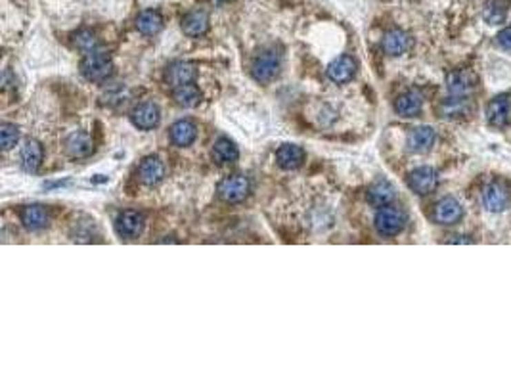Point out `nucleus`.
<instances>
[{
  "label": "nucleus",
  "mask_w": 511,
  "mask_h": 383,
  "mask_svg": "<svg viewBox=\"0 0 511 383\" xmlns=\"http://www.w3.org/2000/svg\"><path fill=\"white\" fill-rule=\"evenodd\" d=\"M17 140H19V128H17L16 125H12V123H2V127H0V142H2V150H4V152L12 150V148L17 144Z\"/></svg>",
  "instance_id": "c756f323"
},
{
  "label": "nucleus",
  "mask_w": 511,
  "mask_h": 383,
  "mask_svg": "<svg viewBox=\"0 0 511 383\" xmlns=\"http://www.w3.org/2000/svg\"><path fill=\"white\" fill-rule=\"evenodd\" d=\"M137 29L146 37H154L163 29V17L157 10H144L137 17Z\"/></svg>",
  "instance_id": "4be33fe9"
},
{
  "label": "nucleus",
  "mask_w": 511,
  "mask_h": 383,
  "mask_svg": "<svg viewBox=\"0 0 511 383\" xmlns=\"http://www.w3.org/2000/svg\"><path fill=\"white\" fill-rule=\"evenodd\" d=\"M408 186L419 196H427L439 186V173L433 167H418L408 175Z\"/></svg>",
  "instance_id": "39448f33"
},
{
  "label": "nucleus",
  "mask_w": 511,
  "mask_h": 383,
  "mask_svg": "<svg viewBox=\"0 0 511 383\" xmlns=\"http://www.w3.org/2000/svg\"><path fill=\"white\" fill-rule=\"evenodd\" d=\"M140 180L144 182L146 186H155L159 184L165 177V167L159 157H146L144 161L140 163Z\"/></svg>",
  "instance_id": "6ab92c4d"
},
{
  "label": "nucleus",
  "mask_w": 511,
  "mask_h": 383,
  "mask_svg": "<svg viewBox=\"0 0 511 383\" xmlns=\"http://www.w3.org/2000/svg\"><path fill=\"white\" fill-rule=\"evenodd\" d=\"M197 137V127L190 119H180L170 127V140L172 144L179 148H186V146L194 144Z\"/></svg>",
  "instance_id": "a211bd4d"
},
{
  "label": "nucleus",
  "mask_w": 511,
  "mask_h": 383,
  "mask_svg": "<svg viewBox=\"0 0 511 383\" xmlns=\"http://www.w3.org/2000/svg\"><path fill=\"white\" fill-rule=\"evenodd\" d=\"M421 108H423V96L418 90H408L399 96V100L394 102V110L402 117H414L421 111Z\"/></svg>",
  "instance_id": "aec40b11"
},
{
  "label": "nucleus",
  "mask_w": 511,
  "mask_h": 383,
  "mask_svg": "<svg viewBox=\"0 0 511 383\" xmlns=\"http://www.w3.org/2000/svg\"><path fill=\"white\" fill-rule=\"evenodd\" d=\"M281 68V56L278 52L270 48V50H264L263 54H259L251 66V75L259 83H270L274 77L280 73Z\"/></svg>",
  "instance_id": "f03ea898"
},
{
  "label": "nucleus",
  "mask_w": 511,
  "mask_h": 383,
  "mask_svg": "<svg viewBox=\"0 0 511 383\" xmlns=\"http://www.w3.org/2000/svg\"><path fill=\"white\" fill-rule=\"evenodd\" d=\"M475 86H477V77L465 69L452 71L450 75L446 77V90L452 96H468Z\"/></svg>",
  "instance_id": "ddd939ff"
},
{
  "label": "nucleus",
  "mask_w": 511,
  "mask_h": 383,
  "mask_svg": "<svg viewBox=\"0 0 511 383\" xmlns=\"http://www.w3.org/2000/svg\"><path fill=\"white\" fill-rule=\"evenodd\" d=\"M172 98H174V102L179 104L180 108H196L199 100H201V92L197 90V86L184 85L174 88Z\"/></svg>",
  "instance_id": "cd10ccee"
},
{
  "label": "nucleus",
  "mask_w": 511,
  "mask_h": 383,
  "mask_svg": "<svg viewBox=\"0 0 511 383\" xmlns=\"http://www.w3.org/2000/svg\"><path fill=\"white\" fill-rule=\"evenodd\" d=\"M213 155L217 163H222V165H226V163H234L238 159V146L232 142L230 138H219L213 146Z\"/></svg>",
  "instance_id": "bb28decb"
},
{
  "label": "nucleus",
  "mask_w": 511,
  "mask_h": 383,
  "mask_svg": "<svg viewBox=\"0 0 511 383\" xmlns=\"http://www.w3.org/2000/svg\"><path fill=\"white\" fill-rule=\"evenodd\" d=\"M197 77V69L194 63L190 61H174L172 66H169L167 69V83H169L172 88H179V86L184 85H192L196 81Z\"/></svg>",
  "instance_id": "9b49d317"
},
{
  "label": "nucleus",
  "mask_w": 511,
  "mask_h": 383,
  "mask_svg": "<svg viewBox=\"0 0 511 383\" xmlns=\"http://www.w3.org/2000/svg\"><path fill=\"white\" fill-rule=\"evenodd\" d=\"M483 17L488 26H500L505 21V8H503L502 2L498 0H490L483 10Z\"/></svg>",
  "instance_id": "c85d7f7f"
},
{
  "label": "nucleus",
  "mask_w": 511,
  "mask_h": 383,
  "mask_svg": "<svg viewBox=\"0 0 511 383\" xmlns=\"http://www.w3.org/2000/svg\"><path fill=\"white\" fill-rule=\"evenodd\" d=\"M404 224H406V215L399 207L385 205L379 207V211L375 213V228L381 236H397L399 232H402Z\"/></svg>",
  "instance_id": "7ed1b4c3"
},
{
  "label": "nucleus",
  "mask_w": 511,
  "mask_h": 383,
  "mask_svg": "<svg viewBox=\"0 0 511 383\" xmlns=\"http://www.w3.org/2000/svg\"><path fill=\"white\" fill-rule=\"evenodd\" d=\"M81 73L88 81H106L113 73V61L110 54L100 50L88 52L85 60L81 61Z\"/></svg>",
  "instance_id": "f257e3e1"
},
{
  "label": "nucleus",
  "mask_w": 511,
  "mask_h": 383,
  "mask_svg": "<svg viewBox=\"0 0 511 383\" xmlns=\"http://www.w3.org/2000/svg\"><path fill=\"white\" fill-rule=\"evenodd\" d=\"M410 44H412V39L408 33H404L402 29H391L389 33H385L381 46H383L385 54L389 56H402L404 52H408Z\"/></svg>",
  "instance_id": "f3484780"
},
{
  "label": "nucleus",
  "mask_w": 511,
  "mask_h": 383,
  "mask_svg": "<svg viewBox=\"0 0 511 383\" xmlns=\"http://www.w3.org/2000/svg\"><path fill=\"white\" fill-rule=\"evenodd\" d=\"M276 161L281 169L293 170L299 169L303 161H305V152L303 148L297 144H283L280 146V150L276 152Z\"/></svg>",
  "instance_id": "dca6fc26"
},
{
  "label": "nucleus",
  "mask_w": 511,
  "mask_h": 383,
  "mask_svg": "<svg viewBox=\"0 0 511 383\" xmlns=\"http://www.w3.org/2000/svg\"><path fill=\"white\" fill-rule=\"evenodd\" d=\"M434 140H437V132L431 127H416L410 130L408 135V148L410 152L425 153L433 148Z\"/></svg>",
  "instance_id": "2eb2a0df"
},
{
  "label": "nucleus",
  "mask_w": 511,
  "mask_h": 383,
  "mask_svg": "<svg viewBox=\"0 0 511 383\" xmlns=\"http://www.w3.org/2000/svg\"><path fill=\"white\" fill-rule=\"evenodd\" d=\"M486 119L496 128L508 127L511 123V96L500 94L486 106Z\"/></svg>",
  "instance_id": "423d86ee"
},
{
  "label": "nucleus",
  "mask_w": 511,
  "mask_h": 383,
  "mask_svg": "<svg viewBox=\"0 0 511 383\" xmlns=\"http://www.w3.org/2000/svg\"><path fill=\"white\" fill-rule=\"evenodd\" d=\"M463 217V207L454 197H443L439 199L433 209V221L437 224H456Z\"/></svg>",
  "instance_id": "6e6552de"
},
{
  "label": "nucleus",
  "mask_w": 511,
  "mask_h": 383,
  "mask_svg": "<svg viewBox=\"0 0 511 383\" xmlns=\"http://www.w3.org/2000/svg\"><path fill=\"white\" fill-rule=\"evenodd\" d=\"M471 102H469L465 96H452L446 98L441 106H439V113L441 117L446 119H461V117H468L471 115Z\"/></svg>",
  "instance_id": "4468645a"
},
{
  "label": "nucleus",
  "mask_w": 511,
  "mask_h": 383,
  "mask_svg": "<svg viewBox=\"0 0 511 383\" xmlns=\"http://www.w3.org/2000/svg\"><path fill=\"white\" fill-rule=\"evenodd\" d=\"M130 121L132 125L140 130H152L159 125L161 121V111L157 108V104L144 102L138 104L134 110L130 111Z\"/></svg>",
  "instance_id": "0eeeda50"
},
{
  "label": "nucleus",
  "mask_w": 511,
  "mask_h": 383,
  "mask_svg": "<svg viewBox=\"0 0 511 383\" xmlns=\"http://www.w3.org/2000/svg\"><path fill=\"white\" fill-rule=\"evenodd\" d=\"M496 39H498V44L502 46L503 50H511V27H503Z\"/></svg>",
  "instance_id": "2f4dec72"
},
{
  "label": "nucleus",
  "mask_w": 511,
  "mask_h": 383,
  "mask_svg": "<svg viewBox=\"0 0 511 383\" xmlns=\"http://www.w3.org/2000/svg\"><path fill=\"white\" fill-rule=\"evenodd\" d=\"M66 150L71 157H88L94 152L92 138L85 132H73L66 140Z\"/></svg>",
  "instance_id": "393cba45"
},
{
  "label": "nucleus",
  "mask_w": 511,
  "mask_h": 383,
  "mask_svg": "<svg viewBox=\"0 0 511 383\" xmlns=\"http://www.w3.org/2000/svg\"><path fill=\"white\" fill-rule=\"evenodd\" d=\"M397 197V192H394V186L387 180H379L375 182L374 186L368 190V199L370 204L375 205V207H385V205H391V202Z\"/></svg>",
  "instance_id": "a878e982"
},
{
  "label": "nucleus",
  "mask_w": 511,
  "mask_h": 383,
  "mask_svg": "<svg viewBox=\"0 0 511 383\" xmlns=\"http://www.w3.org/2000/svg\"><path fill=\"white\" fill-rule=\"evenodd\" d=\"M43 163V146L37 140H27L21 148V165L27 173H37Z\"/></svg>",
  "instance_id": "b1692460"
},
{
  "label": "nucleus",
  "mask_w": 511,
  "mask_h": 383,
  "mask_svg": "<svg viewBox=\"0 0 511 383\" xmlns=\"http://www.w3.org/2000/svg\"><path fill=\"white\" fill-rule=\"evenodd\" d=\"M249 188H251V184L243 175H234L219 184V196L226 204H238L241 199H246V196L249 194Z\"/></svg>",
  "instance_id": "20e7f679"
},
{
  "label": "nucleus",
  "mask_w": 511,
  "mask_h": 383,
  "mask_svg": "<svg viewBox=\"0 0 511 383\" xmlns=\"http://www.w3.org/2000/svg\"><path fill=\"white\" fill-rule=\"evenodd\" d=\"M21 222L31 232L43 230L48 224V213H46L43 205H27L26 209L21 211Z\"/></svg>",
  "instance_id": "5701e85b"
},
{
  "label": "nucleus",
  "mask_w": 511,
  "mask_h": 383,
  "mask_svg": "<svg viewBox=\"0 0 511 383\" xmlns=\"http://www.w3.org/2000/svg\"><path fill=\"white\" fill-rule=\"evenodd\" d=\"M483 204L490 213H500L510 204V192L500 182H490L483 192Z\"/></svg>",
  "instance_id": "f8f14e48"
},
{
  "label": "nucleus",
  "mask_w": 511,
  "mask_h": 383,
  "mask_svg": "<svg viewBox=\"0 0 511 383\" xmlns=\"http://www.w3.org/2000/svg\"><path fill=\"white\" fill-rule=\"evenodd\" d=\"M357 60L352 58V56H347V54H343L339 58H335V60L330 63V68H328V77H330V81L333 83H337V85H343V83H349L352 77L357 75Z\"/></svg>",
  "instance_id": "9d476101"
},
{
  "label": "nucleus",
  "mask_w": 511,
  "mask_h": 383,
  "mask_svg": "<svg viewBox=\"0 0 511 383\" xmlns=\"http://www.w3.org/2000/svg\"><path fill=\"white\" fill-rule=\"evenodd\" d=\"M75 46H77L79 50H83V52H94V50H98V39H96V35L92 33V31H88V29H83V31H79L77 35H75Z\"/></svg>",
  "instance_id": "7c9ffc66"
},
{
  "label": "nucleus",
  "mask_w": 511,
  "mask_h": 383,
  "mask_svg": "<svg viewBox=\"0 0 511 383\" xmlns=\"http://www.w3.org/2000/svg\"><path fill=\"white\" fill-rule=\"evenodd\" d=\"M144 228V215L138 211H123L119 217L115 219V230L121 238L132 239L140 236V232Z\"/></svg>",
  "instance_id": "1a4fd4ad"
},
{
  "label": "nucleus",
  "mask_w": 511,
  "mask_h": 383,
  "mask_svg": "<svg viewBox=\"0 0 511 383\" xmlns=\"http://www.w3.org/2000/svg\"><path fill=\"white\" fill-rule=\"evenodd\" d=\"M209 29V16L205 14L203 10H194V12H188L184 19H182V31L188 37H201L207 33Z\"/></svg>",
  "instance_id": "412c9836"
}]
</instances>
